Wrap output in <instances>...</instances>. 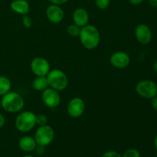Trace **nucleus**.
Here are the masks:
<instances>
[{
  "label": "nucleus",
  "instance_id": "obj_1",
  "mask_svg": "<svg viewBox=\"0 0 157 157\" xmlns=\"http://www.w3.org/2000/svg\"><path fill=\"white\" fill-rule=\"evenodd\" d=\"M80 41L84 48L94 50L99 45L101 41V34L96 26L87 25L81 28L79 35Z\"/></svg>",
  "mask_w": 157,
  "mask_h": 157
},
{
  "label": "nucleus",
  "instance_id": "obj_2",
  "mask_svg": "<svg viewBox=\"0 0 157 157\" xmlns=\"http://www.w3.org/2000/svg\"><path fill=\"white\" fill-rule=\"evenodd\" d=\"M1 107L7 113H15L21 111L24 108L25 100L20 94L10 90L2 96Z\"/></svg>",
  "mask_w": 157,
  "mask_h": 157
},
{
  "label": "nucleus",
  "instance_id": "obj_3",
  "mask_svg": "<svg viewBox=\"0 0 157 157\" xmlns=\"http://www.w3.org/2000/svg\"><path fill=\"white\" fill-rule=\"evenodd\" d=\"M36 126V114L29 110L20 111L15 120V127L21 133H29Z\"/></svg>",
  "mask_w": 157,
  "mask_h": 157
},
{
  "label": "nucleus",
  "instance_id": "obj_4",
  "mask_svg": "<svg viewBox=\"0 0 157 157\" xmlns=\"http://www.w3.org/2000/svg\"><path fill=\"white\" fill-rule=\"evenodd\" d=\"M48 83V87L62 91L67 88L68 85V78L66 74L60 69H53L49 71L46 76Z\"/></svg>",
  "mask_w": 157,
  "mask_h": 157
},
{
  "label": "nucleus",
  "instance_id": "obj_5",
  "mask_svg": "<svg viewBox=\"0 0 157 157\" xmlns=\"http://www.w3.org/2000/svg\"><path fill=\"white\" fill-rule=\"evenodd\" d=\"M37 145L47 147L49 146L55 139V130L50 125L40 126L35 130L34 136Z\"/></svg>",
  "mask_w": 157,
  "mask_h": 157
},
{
  "label": "nucleus",
  "instance_id": "obj_6",
  "mask_svg": "<svg viewBox=\"0 0 157 157\" xmlns=\"http://www.w3.org/2000/svg\"><path fill=\"white\" fill-rule=\"evenodd\" d=\"M136 91L141 98L150 100L157 95V84L152 80H142L136 84Z\"/></svg>",
  "mask_w": 157,
  "mask_h": 157
},
{
  "label": "nucleus",
  "instance_id": "obj_7",
  "mask_svg": "<svg viewBox=\"0 0 157 157\" xmlns=\"http://www.w3.org/2000/svg\"><path fill=\"white\" fill-rule=\"evenodd\" d=\"M30 68L36 77L47 76L51 71L50 63L46 58L42 57H35L32 60Z\"/></svg>",
  "mask_w": 157,
  "mask_h": 157
},
{
  "label": "nucleus",
  "instance_id": "obj_8",
  "mask_svg": "<svg viewBox=\"0 0 157 157\" xmlns=\"http://www.w3.org/2000/svg\"><path fill=\"white\" fill-rule=\"evenodd\" d=\"M41 100L46 107L55 109L61 103V96L59 91L48 87L41 92Z\"/></svg>",
  "mask_w": 157,
  "mask_h": 157
},
{
  "label": "nucleus",
  "instance_id": "obj_9",
  "mask_svg": "<svg viewBox=\"0 0 157 157\" xmlns=\"http://www.w3.org/2000/svg\"><path fill=\"white\" fill-rule=\"evenodd\" d=\"M86 105L84 101L81 98L75 97L69 101L67 106V112L72 118L81 117L85 112Z\"/></svg>",
  "mask_w": 157,
  "mask_h": 157
},
{
  "label": "nucleus",
  "instance_id": "obj_10",
  "mask_svg": "<svg viewBox=\"0 0 157 157\" xmlns=\"http://www.w3.org/2000/svg\"><path fill=\"white\" fill-rule=\"evenodd\" d=\"M134 35L138 42L142 44H148L151 42L153 34L150 28L147 25L139 24L134 30Z\"/></svg>",
  "mask_w": 157,
  "mask_h": 157
},
{
  "label": "nucleus",
  "instance_id": "obj_11",
  "mask_svg": "<svg viewBox=\"0 0 157 157\" xmlns=\"http://www.w3.org/2000/svg\"><path fill=\"white\" fill-rule=\"evenodd\" d=\"M45 15L48 20L53 24H58L61 22L64 18V12L59 5H49L46 8Z\"/></svg>",
  "mask_w": 157,
  "mask_h": 157
},
{
  "label": "nucleus",
  "instance_id": "obj_12",
  "mask_svg": "<svg viewBox=\"0 0 157 157\" xmlns=\"http://www.w3.org/2000/svg\"><path fill=\"white\" fill-rule=\"evenodd\" d=\"M110 63L115 68L124 69L130 64V57L125 52H116L110 56Z\"/></svg>",
  "mask_w": 157,
  "mask_h": 157
},
{
  "label": "nucleus",
  "instance_id": "obj_13",
  "mask_svg": "<svg viewBox=\"0 0 157 157\" xmlns=\"http://www.w3.org/2000/svg\"><path fill=\"white\" fill-rule=\"evenodd\" d=\"M89 18H89L88 12L84 8H77L72 14V19H73L74 24L80 28H82L88 25Z\"/></svg>",
  "mask_w": 157,
  "mask_h": 157
},
{
  "label": "nucleus",
  "instance_id": "obj_14",
  "mask_svg": "<svg viewBox=\"0 0 157 157\" xmlns=\"http://www.w3.org/2000/svg\"><path fill=\"white\" fill-rule=\"evenodd\" d=\"M10 8L14 12L23 16L29 14L30 5L27 0H13L11 2Z\"/></svg>",
  "mask_w": 157,
  "mask_h": 157
},
{
  "label": "nucleus",
  "instance_id": "obj_15",
  "mask_svg": "<svg viewBox=\"0 0 157 157\" xmlns=\"http://www.w3.org/2000/svg\"><path fill=\"white\" fill-rule=\"evenodd\" d=\"M18 147L20 150L25 153H31L35 150L37 143L35 138L30 136H24L20 138L18 141Z\"/></svg>",
  "mask_w": 157,
  "mask_h": 157
},
{
  "label": "nucleus",
  "instance_id": "obj_16",
  "mask_svg": "<svg viewBox=\"0 0 157 157\" xmlns=\"http://www.w3.org/2000/svg\"><path fill=\"white\" fill-rule=\"evenodd\" d=\"M32 87L35 90L41 92L48 87V83L46 76L36 77L32 81Z\"/></svg>",
  "mask_w": 157,
  "mask_h": 157
},
{
  "label": "nucleus",
  "instance_id": "obj_17",
  "mask_svg": "<svg viewBox=\"0 0 157 157\" xmlns=\"http://www.w3.org/2000/svg\"><path fill=\"white\" fill-rule=\"evenodd\" d=\"M12 89V82L6 76H0V96H3Z\"/></svg>",
  "mask_w": 157,
  "mask_h": 157
},
{
  "label": "nucleus",
  "instance_id": "obj_18",
  "mask_svg": "<svg viewBox=\"0 0 157 157\" xmlns=\"http://www.w3.org/2000/svg\"><path fill=\"white\" fill-rule=\"evenodd\" d=\"M66 31H67V35L70 36L78 37L80 35V32H81V28L78 27L75 24H71L67 26Z\"/></svg>",
  "mask_w": 157,
  "mask_h": 157
},
{
  "label": "nucleus",
  "instance_id": "obj_19",
  "mask_svg": "<svg viewBox=\"0 0 157 157\" xmlns=\"http://www.w3.org/2000/svg\"><path fill=\"white\" fill-rule=\"evenodd\" d=\"M95 6L101 10H104L109 7L110 4V0H94Z\"/></svg>",
  "mask_w": 157,
  "mask_h": 157
},
{
  "label": "nucleus",
  "instance_id": "obj_20",
  "mask_svg": "<svg viewBox=\"0 0 157 157\" xmlns=\"http://www.w3.org/2000/svg\"><path fill=\"white\" fill-rule=\"evenodd\" d=\"M122 157H140V153L136 149L130 148L124 152Z\"/></svg>",
  "mask_w": 157,
  "mask_h": 157
},
{
  "label": "nucleus",
  "instance_id": "obj_21",
  "mask_svg": "<svg viewBox=\"0 0 157 157\" xmlns=\"http://www.w3.org/2000/svg\"><path fill=\"white\" fill-rule=\"evenodd\" d=\"M48 117L43 113L36 114V125L38 127L40 126H44L48 124Z\"/></svg>",
  "mask_w": 157,
  "mask_h": 157
},
{
  "label": "nucleus",
  "instance_id": "obj_22",
  "mask_svg": "<svg viewBox=\"0 0 157 157\" xmlns=\"http://www.w3.org/2000/svg\"><path fill=\"white\" fill-rule=\"evenodd\" d=\"M21 23H22L23 26H24L25 28L29 29V28H31L32 26V25H33V21H32L31 17H29L28 15H25L22 16V18H21Z\"/></svg>",
  "mask_w": 157,
  "mask_h": 157
},
{
  "label": "nucleus",
  "instance_id": "obj_23",
  "mask_svg": "<svg viewBox=\"0 0 157 157\" xmlns=\"http://www.w3.org/2000/svg\"><path fill=\"white\" fill-rule=\"evenodd\" d=\"M102 157H122V155L115 150H109L103 154Z\"/></svg>",
  "mask_w": 157,
  "mask_h": 157
},
{
  "label": "nucleus",
  "instance_id": "obj_24",
  "mask_svg": "<svg viewBox=\"0 0 157 157\" xmlns=\"http://www.w3.org/2000/svg\"><path fill=\"white\" fill-rule=\"evenodd\" d=\"M35 151H36V153L38 156H42V155H44V153H45V147H44V146L37 145L36 148H35Z\"/></svg>",
  "mask_w": 157,
  "mask_h": 157
},
{
  "label": "nucleus",
  "instance_id": "obj_25",
  "mask_svg": "<svg viewBox=\"0 0 157 157\" xmlns=\"http://www.w3.org/2000/svg\"><path fill=\"white\" fill-rule=\"evenodd\" d=\"M51 4H55V5H59V6H61V5H64L67 2L68 0H48Z\"/></svg>",
  "mask_w": 157,
  "mask_h": 157
},
{
  "label": "nucleus",
  "instance_id": "obj_26",
  "mask_svg": "<svg viewBox=\"0 0 157 157\" xmlns=\"http://www.w3.org/2000/svg\"><path fill=\"white\" fill-rule=\"evenodd\" d=\"M151 100V106L152 108L157 112V95L156 96L153 97Z\"/></svg>",
  "mask_w": 157,
  "mask_h": 157
},
{
  "label": "nucleus",
  "instance_id": "obj_27",
  "mask_svg": "<svg viewBox=\"0 0 157 157\" xmlns=\"http://www.w3.org/2000/svg\"><path fill=\"white\" fill-rule=\"evenodd\" d=\"M145 0H128L129 2L133 6H138V5L143 3Z\"/></svg>",
  "mask_w": 157,
  "mask_h": 157
},
{
  "label": "nucleus",
  "instance_id": "obj_28",
  "mask_svg": "<svg viewBox=\"0 0 157 157\" xmlns=\"http://www.w3.org/2000/svg\"><path fill=\"white\" fill-rule=\"evenodd\" d=\"M5 124H6V118H5L4 115L0 113V130L4 127Z\"/></svg>",
  "mask_w": 157,
  "mask_h": 157
},
{
  "label": "nucleus",
  "instance_id": "obj_29",
  "mask_svg": "<svg viewBox=\"0 0 157 157\" xmlns=\"http://www.w3.org/2000/svg\"><path fill=\"white\" fill-rule=\"evenodd\" d=\"M149 5L153 8H157V0H148Z\"/></svg>",
  "mask_w": 157,
  "mask_h": 157
},
{
  "label": "nucleus",
  "instance_id": "obj_30",
  "mask_svg": "<svg viewBox=\"0 0 157 157\" xmlns=\"http://www.w3.org/2000/svg\"><path fill=\"white\" fill-rule=\"evenodd\" d=\"M153 70L155 71V72H156L157 73V61L154 63V64H153Z\"/></svg>",
  "mask_w": 157,
  "mask_h": 157
},
{
  "label": "nucleus",
  "instance_id": "obj_31",
  "mask_svg": "<svg viewBox=\"0 0 157 157\" xmlns=\"http://www.w3.org/2000/svg\"><path fill=\"white\" fill-rule=\"evenodd\" d=\"M154 146H155V148H156V150H157V135L154 139Z\"/></svg>",
  "mask_w": 157,
  "mask_h": 157
},
{
  "label": "nucleus",
  "instance_id": "obj_32",
  "mask_svg": "<svg viewBox=\"0 0 157 157\" xmlns=\"http://www.w3.org/2000/svg\"><path fill=\"white\" fill-rule=\"evenodd\" d=\"M22 157H34L33 156H31V155H26V156H24Z\"/></svg>",
  "mask_w": 157,
  "mask_h": 157
}]
</instances>
